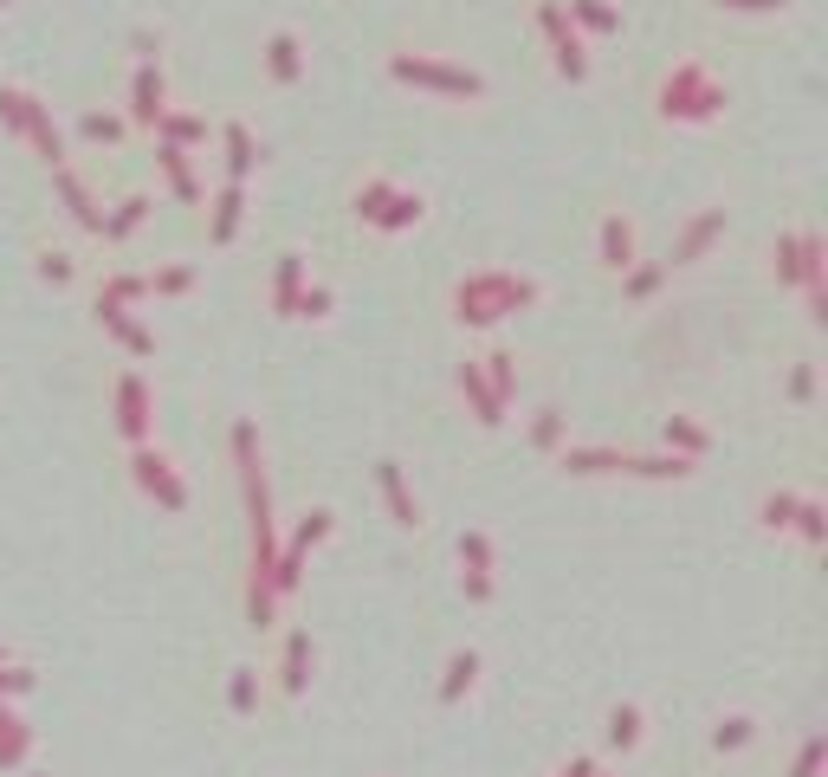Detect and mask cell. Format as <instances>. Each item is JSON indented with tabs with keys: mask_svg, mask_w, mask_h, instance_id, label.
I'll use <instances>...</instances> for the list:
<instances>
[]
</instances>
